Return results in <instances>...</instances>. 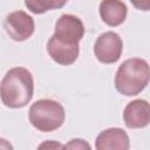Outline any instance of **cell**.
Returning a JSON list of instances; mask_svg holds the SVG:
<instances>
[{"instance_id":"8","label":"cell","mask_w":150,"mask_h":150,"mask_svg":"<svg viewBox=\"0 0 150 150\" xmlns=\"http://www.w3.org/2000/svg\"><path fill=\"white\" fill-rule=\"evenodd\" d=\"M47 49L52 59L63 66L71 64L79 56V45L66 43L54 36L49 39Z\"/></svg>"},{"instance_id":"6","label":"cell","mask_w":150,"mask_h":150,"mask_svg":"<svg viewBox=\"0 0 150 150\" xmlns=\"http://www.w3.org/2000/svg\"><path fill=\"white\" fill-rule=\"evenodd\" d=\"M5 28L13 40L23 41L33 34L34 21L27 13L16 11L7 15L5 20Z\"/></svg>"},{"instance_id":"12","label":"cell","mask_w":150,"mask_h":150,"mask_svg":"<svg viewBox=\"0 0 150 150\" xmlns=\"http://www.w3.org/2000/svg\"><path fill=\"white\" fill-rule=\"evenodd\" d=\"M131 4L141 11H150V0H130Z\"/></svg>"},{"instance_id":"5","label":"cell","mask_w":150,"mask_h":150,"mask_svg":"<svg viewBox=\"0 0 150 150\" xmlns=\"http://www.w3.org/2000/svg\"><path fill=\"white\" fill-rule=\"evenodd\" d=\"M84 34V28L81 20L70 14H63L56 22L54 38L57 40L70 43L79 45V41Z\"/></svg>"},{"instance_id":"9","label":"cell","mask_w":150,"mask_h":150,"mask_svg":"<svg viewBox=\"0 0 150 150\" xmlns=\"http://www.w3.org/2000/svg\"><path fill=\"white\" fill-rule=\"evenodd\" d=\"M129 148V138L124 130L112 128L104 130L97 136L96 149L98 150H127Z\"/></svg>"},{"instance_id":"10","label":"cell","mask_w":150,"mask_h":150,"mask_svg":"<svg viewBox=\"0 0 150 150\" xmlns=\"http://www.w3.org/2000/svg\"><path fill=\"white\" fill-rule=\"evenodd\" d=\"M100 15L109 26L121 25L127 16V6L120 0H103L100 5Z\"/></svg>"},{"instance_id":"11","label":"cell","mask_w":150,"mask_h":150,"mask_svg":"<svg viewBox=\"0 0 150 150\" xmlns=\"http://www.w3.org/2000/svg\"><path fill=\"white\" fill-rule=\"evenodd\" d=\"M66 2L67 0H25L27 8L35 14H41L49 9L61 8Z\"/></svg>"},{"instance_id":"13","label":"cell","mask_w":150,"mask_h":150,"mask_svg":"<svg viewBox=\"0 0 150 150\" xmlns=\"http://www.w3.org/2000/svg\"><path fill=\"white\" fill-rule=\"evenodd\" d=\"M66 148H87L89 149L90 146L86 143H83L81 139H74L71 143H69L68 145H66Z\"/></svg>"},{"instance_id":"1","label":"cell","mask_w":150,"mask_h":150,"mask_svg":"<svg viewBox=\"0 0 150 150\" xmlns=\"http://www.w3.org/2000/svg\"><path fill=\"white\" fill-rule=\"evenodd\" d=\"M32 74L21 67L11 69L1 82V100L9 108L25 107L33 96Z\"/></svg>"},{"instance_id":"4","label":"cell","mask_w":150,"mask_h":150,"mask_svg":"<svg viewBox=\"0 0 150 150\" xmlns=\"http://www.w3.org/2000/svg\"><path fill=\"white\" fill-rule=\"evenodd\" d=\"M123 49V43L121 38L112 32H107L96 40L94 46V52L98 61L103 63L116 62Z\"/></svg>"},{"instance_id":"3","label":"cell","mask_w":150,"mask_h":150,"mask_svg":"<svg viewBox=\"0 0 150 150\" xmlns=\"http://www.w3.org/2000/svg\"><path fill=\"white\" fill-rule=\"evenodd\" d=\"M29 121L40 131H53L64 121L62 105L53 100H39L29 109Z\"/></svg>"},{"instance_id":"7","label":"cell","mask_w":150,"mask_h":150,"mask_svg":"<svg viewBox=\"0 0 150 150\" xmlns=\"http://www.w3.org/2000/svg\"><path fill=\"white\" fill-rule=\"evenodd\" d=\"M123 120L130 129L146 127L150 123V104L144 100L130 102L124 109Z\"/></svg>"},{"instance_id":"2","label":"cell","mask_w":150,"mask_h":150,"mask_svg":"<svg viewBox=\"0 0 150 150\" xmlns=\"http://www.w3.org/2000/svg\"><path fill=\"white\" fill-rule=\"evenodd\" d=\"M150 80V67L142 59H129L124 61L115 76L116 89L127 96L137 95Z\"/></svg>"}]
</instances>
